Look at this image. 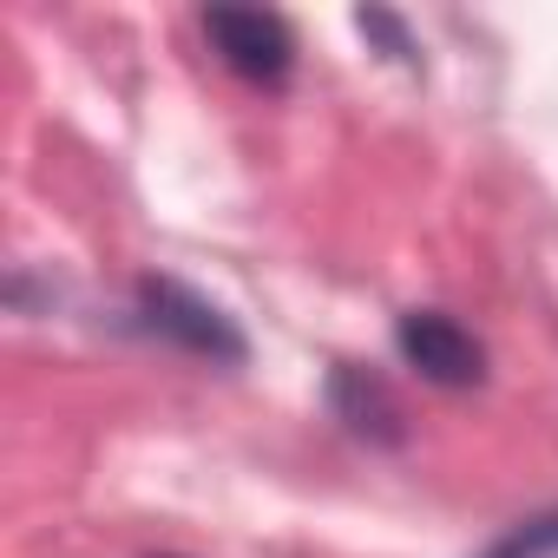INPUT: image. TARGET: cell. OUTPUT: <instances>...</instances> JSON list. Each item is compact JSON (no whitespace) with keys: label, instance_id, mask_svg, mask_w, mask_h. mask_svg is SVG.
<instances>
[{"label":"cell","instance_id":"obj_1","mask_svg":"<svg viewBox=\"0 0 558 558\" xmlns=\"http://www.w3.org/2000/svg\"><path fill=\"white\" fill-rule=\"evenodd\" d=\"M204 34H210V47L223 53V66L243 73V80H256V86L290 80V66H296L290 27L276 21V14H263V8H210V14H204Z\"/></svg>","mask_w":558,"mask_h":558},{"label":"cell","instance_id":"obj_2","mask_svg":"<svg viewBox=\"0 0 558 558\" xmlns=\"http://www.w3.org/2000/svg\"><path fill=\"white\" fill-rule=\"evenodd\" d=\"M138 310L158 336H171L178 349L191 355H210V362H243V336L230 329L223 310H210L204 296H191L184 283H165V276H145L138 283Z\"/></svg>","mask_w":558,"mask_h":558},{"label":"cell","instance_id":"obj_3","mask_svg":"<svg viewBox=\"0 0 558 558\" xmlns=\"http://www.w3.org/2000/svg\"><path fill=\"white\" fill-rule=\"evenodd\" d=\"M401 355L408 368H421L434 388H473L486 375V349L440 310H414L401 316Z\"/></svg>","mask_w":558,"mask_h":558},{"label":"cell","instance_id":"obj_4","mask_svg":"<svg viewBox=\"0 0 558 558\" xmlns=\"http://www.w3.org/2000/svg\"><path fill=\"white\" fill-rule=\"evenodd\" d=\"M336 408L349 414V427H362V434H381V440H395L401 427V408H395V395L368 375V368H342L336 375Z\"/></svg>","mask_w":558,"mask_h":558},{"label":"cell","instance_id":"obj_5","mask_svg":"<svg viewBox=\"0 0 558 558\" xmlns=\"http://www.w3.org/2000/svg\"><path fill=\"white\" fill-rule=\"evenodd\" d=\"M355 21H362V34H375V40H381L395 60H414V40H408V27H401L395 14H381V8H362Z\"/></svg>","mask_w":558,"mask_h":558}]
</instances>
